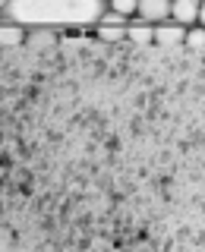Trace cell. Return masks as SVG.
<instances>
[{"label":"cell","instance_id":"30bf717a","mask_svg":"<svg viewBox=\"0 0 205 252\" xmlns=\"http://www.w3.org/2000/svg\"><path fill=\"white\" fill-rule=\"evenodd\" d=\"M98 22H107V26H126V19H123V16H117V13H104V16H101V19Z\"/></svg>","mask_w":205,"mask_h":252},{"label":"cell","instance_id":"8992f818","mask_svg":"<svg viewBox=\"0 0 205 252\" xmlns=\"http://www.w3.org/2000/svg\"><path fill=\"white\" fill-rule=\"evenodd\" d=\"M126 38L136 44H148L152 41V26L148 22H139V26H126Z\"/></svg>","mask_w":205,"mask_h":252},{"label":"cell","instance_id":"7a4b0ae2","mask_svg":"<svg viewBox=\"0 0 205 252\" xmlns=\"http://www.w3.org/2000/svg\"><path fill=\"white\" fill-rule=\"evenodd\" d=\"M168 13H171V0H139L136 3V16L142 22H168Z\"/></svg>","mask_w":205,"mask_h":252},{"label":"cell","instance_id":"8fae6325","mask_svg":"<svg viewBox=\"0 0 205 252\" xmlns=\"http://www.w3.org/2000/svg\"><path fill=\"white\" fill-rule=\"evenodd\" d=\"M6 3H10V0H0V13H3V10H6Z\"/></svg>","mask_w":205,"mask_h":252},{"label":"cell","instance_id":"277c9868","mask_svg":"<svg viewBox=\"0 0 205 252\" xmlns=\"http://www.w3.org/2000/svg\"><path fill=\"white\" fill-rule=\"evenodd\" d=\"M22 41H26L22 26H0V47H19Z\"/></svg>","mask_w":205,"mask_h":252},{"label":"cell","instance_id":"52a82bcc","mask_svg":"<svg viewBox=\"0 0 205 252\" xmlns=\"http://www.w3.org/2000/svg\"><path fill=\"white\" fill-rule=\"evenodd\" d=\"M202 41H205L202 26H189V29L183 32V44L189 47V51H202Z\"/></svg>","mask_w":205,"mask_h":252},{"label":"cell","instance_id":"5b68a950","mask_svg":"<svg viewBox=\"0 0 205 252\" xmlns=\"http://www.w3.org/2000/svg\"><path fill=\"white\" fill-rule=\"evenodd\" d=\"M98 38L104 44H117L126 38V26H107V22H98Z\"/></svg>","mask_w":205,"mask_h":252},{"label":"cell","instance_id":"9c48e42d","mask_svg":"<svg viewBox=\"0 0 205 252\" xmlns=\"http://www.w3.org/2000/svg\"><path fill=\"white\" fill-rule=\"evenodd\" d=\"M26 41L35 47H44V44H54V35L51 32H35V35H26Z\"/></svg>","mask_w":205,"mask_h":252},{"label":"cell","instance_id":"6da1fadb","mask_svg":"<svg viewBox=\"0 0 205 252\" xmlns=\"http://www.w3.org/2000/svg\"><path fill=\"white\" fill-rule=\"evenodd\" d=\"M168 19H173L177 26H183V29L196 26V22L202 26V0H171Z\"/></svg>","mask_w":205,"mask_h":252},{"label":"cell","instance_id":"3957f363","mask_svg":"<svg viewBox=\"0 0 205 252\" xmlns=\"http://www.w3.org/2000/svg\"><path fill=\"white\" fill-rule=\"evenodd\" d=\"M183 26H177V22H168V26H152V41L158 47H177L183 44Z\"/></svg>","mask_w":205,"mask_h":252},{"label":"cell","instance_id":"ba28073f","mask_svg":"<svg viewBox=\"0 0 205 252\" xmlns=\"http://www.w3.org/2000/svg\"><path fill=\"white\" fill-rule=\"evenodd\" d=\"M107 3H110V13L130 19V16H136V3H139V0H107Z\"/></svg>","mask_w":205,"mask_h":252}]
</instances>
